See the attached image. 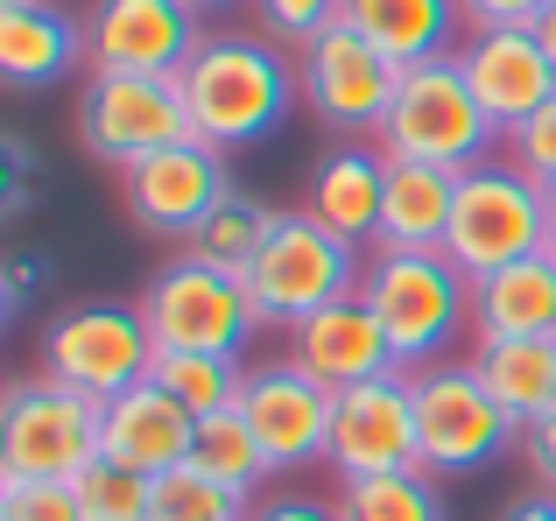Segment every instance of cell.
Wrapping results in <instances>:
<instances>
[{
  "instance_id": "1",
  "label": "cell",
  "mask_w": 556,
  "mask_h": 521,
  "mask_svg": "<svg viewBox=\"0 0 556 521\" xmlns=\"http://www.w3.org/2000/svg\"><path fill=\"white\" fill-rule=\"evenodd\" d=\"M190 135L218 155H247L282 135V120L303 106L296 56L268 42L261 28H204V42L177 71Z\"/></svg>"
},
{
  "instance_id": "2",
  "label": "cell",
  "mask_w": 556,
  "mask_h": 521,
  "mask_svg": "<svg viewBox=\"0 0 556 521\" xmlns=\"http://www.w3.org/2000/svg\"><path fill=\"white\" fill-rule=\"evenodd\" d=\"M359 303L380 317L402 373L430 367V359H451V345L472 339V275H465L444 247H430V254L367 247Z\"/></svg>"
},
{
  "instance_id": "3",
  "label": "cell",
  "mask_w": 556,
  "mask_h": 521,
  "mask_svg": "<svg viewBox=\"0 0 556 521\" xmlns=\"http://www.w3.org/2000/svg\"><path fill=\"white\" fill-rule=\"evenodd\" d=\"M408 395H416V466L430 480H472L493 458L521 452V423L486 395L472 353L416 367L408 373Z\"/></svg>"
},
{
  "instance_id": "4",
  "label": "cell",
  "mask_w": 556,
  "mask_h": 521,
  "mask_svg": "<svg viewBox=\"0 0 556 521\" xmlns=\"http://www.w3.org/2000/svg\"><path fill=\"white\" fill-rule=\"evenodd\" d=\"M501 127L486 120V106L472 99L458 56H430V64H408L394 85V106L380 120L374 149L388 163H430V169H472L486 155H501Z\"/></svg>"
},
{
  "instance_id": "5",
  "label": "cell",
  "mask_w": 556,
  "mask_h": 521,
  "mask_svg": "<svg viewBox=\"0 0 556 521\" xmlns=\"http://www.w3.org/2000/svg\"><path fill=\"white\" fill-rule=\"evenodd\" d=\"M359 268H367V254L345 247L339 233H325V226L311 219V212H282L275 219V233L261 240V254L247 260V296H254V317L268 331H289L303 325L311 310H325V303L339 296H359Z\"/></svg>"
},
{
  "instance_id": "6",
  "label": "cell",
  "mask_w": 556,
  "mask_h": 521,
  "mask_svg": "<svg viewBox=\"0 0 556 521\" xmlns=\"http://www.w3.org/2000/svg\"><path fill=\"white\" fill-rule=\"evenodd\" d=\"M549 212H543V183L529 169H515L507 155H486L458 177V205H451V233L444 254L458 260L465 275H493L515 268V260L549 254Z\"/></svg>"
},
{
  "instance_id": "7",
  "label": "cell",
  "mask_w": 556,
  "mask_h": 521,
  "mask_svg": "<svg viewBox=\"0 0 556 521\" xmlns=\"http://www.w3.org/2000/svg\"><path fill=\"white\" fill-rule=\"evenodd\" d=\"M141 325H149L155 353H247L261 317L232 268L177 247L141 289Z\"/></svg>"
},
{
  "instance_id": "8",
  "label": "cell",
  "mask_w": 556,
  "mask_h": 521,
  "mask_svg": "<svg viewBox=\"0 0 556 521\" xmlns=\"http://www.w3.org/2000/svg\"><path fill=\"white\" fill-rule=\"evenodd\" d=\"M99 423H106V402L50 373L14 381L0 402V480H78L99 458Z\"/></svg>"
},
{
  "instance_id": "9",
  "label": "cell",
  "mask_w": 556,
  "mask_h": 521,
  "mask_svg": "<svg viewBox=\"0 0 556 521\" xmlns=\"http://www.w3.org/2000/svg\"><path fill=\"white\" fill-rule=\"evenodd\" d=\"M36 359L50 381L78 387L92 402L127 395L135 381H149L155 367V339L141 325V303H71L42 325Z\"/></svg>"
},
{
  "instance_id": "10",
  "label": "cell",
  "mask_w": 556,
  "mask_h": 521,
  "mask_svg": "<svg viewBox=\"0 0 556 521\" xmlns=\"http://www.w3.org/2000/svg\"><path fill=\"white\" fill-rule=\"evenodd\" d=\"M78 141L92 163H106L121 177L127 163L155 149L190 141V113H184V85L177 78H149V71H85L78 85Z\"/></svg>"
},
{
  "instance_id": "11",
  "label": "cell",
  "mask_w": 556,
  "mask_h": 521,
  "mask_svg": "<svg viewBox=\"0 0 556 521\" xmlns=\"http://www.w3.org/2000/svg\"><path fill=\"white\" fill-rule=\"evenodd\" d=\"M296 85H303V113H317V127L339 141H374L380 120L394 106V85H402V64L380 56L353 22L325 28L317 42L296 50Z\"/></svg>"
},
{
  "instance_id": "12",
  "label": "cell",
  "mask_w": 556,
  "mask_h": 521,
  "mask_svg": "<svg viewBox=\"0 0 556 521\" xmlns=\"http://www.w3.org/2000/svg\"><path fill=\"white\" fill-rule=\"evenodd\" d=\"M226 163H232V155L204 149L198 135L177 141V149H155V155H141V163H127L121 169L127 219H135L149 240H177V247H190V233L204 226V212L232 191Z\"/></svg>"
},
{
  "instance_id": "13",
  "label": "cell",
  "mask_w": 556,
  "mask_h": 521,
  "mask_svg": "<svg viewBox=\"0 0 556 521\" xmlns=\"http://www.w3.org/2000/svg\"><path fill=\"white\" fill-rule=\"evenodd\" d=\"M240 416L254 423V437H261V452H268L275 472L325 466V444H331V387L311 381V373H303L289 353L247 359Z\"/></svg>"
},
{
  "instance_id": "14",
  "label": "cell",
  "mask_w": 556,
  "mask_h": 521,
  "mask_svg": "<svg viewBox=\"0 0 556 521\" xmlns=\"http://www.w3.org/2000/svg\"><path fill=\"white\" fill-rule=\"evenodd\" d=\"M325 466L339 472V486L416 466V395H408V373H380V381H359V387L331 395Z\"/></svg>"
},
{
  "instance_id": "15",
  "label": "cell",
  "mask_w": 556,
  "mask_h": 521,
  "mask_svg": "<svg viewBox=\"0 0 556 521\" xmlns=\"http://www.w3.org/2000/svg\"><path fill=\"white\" fill-rule=\"evenodd\" d=\"M198 42H204V14L190 0H92L85 8V56H92V71L177 78Z\"/></svg>"
},
{
  "instance_id": "16",
  "label": "cell",
  "mask_w": 556,
  "mask_h": 521,
  "mask_svg": "<svg viewBox=\"0 0 556 521\" xmlns=\"http://www.w3.org/2000/svg\"><path fill=\"white\" fill-rule=\"evenodd\" d=\"M451 56H458L472 99L486 106V120L501 135H515L529 113H543L556 99V64L535 28H465V42Z\"/></svg>"
},
{
  "instance_id": "17",
  "label": "cell",
  "mask_w": 556,
  "mask_h": 521,
  "mask_svg": "<svg viewBox=\"0 0 556 521\" xmlns=\"http://www.w3.org/2000/svg\"><path fill=\"white\" fill-rule=\"evenodd\" d=\"M282 339H289L282 353L296 359L311 381H325L331 395H339V387H359V381H380V373H402L380 317L359 296H339V303H325V310H311L303 325H289Z\"/></svg>"
},
{
  "instance_id": "18",
  "label": "cell",
  "mask_w": 556,
  "mask_h": 521,
  "mask_svg": "<svg viewBox=\"0 0 556 521\" xmlns=\"http://www.w3.org/2000/svg\"><path fill=\"white\" fill-rule=\"evenodd\" d=\"M190 444H198V416H190L169 387L135 381L127 395L106 402V423H99V458H113V466L163 480V472L190 466Z\"/></svg>"
},
{
  "instance_id": "19",
  "label": "cell",
  "mask_w": 556,
  "mask_h": 521,
  "mask_svg": "<svg viewBox=\"0 0 556 521\" xmlns=\"http://www.w3.org/2000/svg\"><path fill=\"white\" fill-rule=\"evenodd\" d=\"M380 198H388V155H380L374 141H339V149H325L317 169H311V183H303V212L359 254H367L374 233H380Z\"/></svg>"
},
{
  "instance_id": "20",
  "label": "cell",
  "mask_w": 556,
  "mask_h": 521,
  "mask_svg": "<svg viewBox=\"0 0 556 521\" xmlns=\"http://www.w3.org/2000/svg\"><path fill=\"white\" fill-rule=\"evenodd\" d=\"M85 14L36 0V8H0V78L14 92H50L64 78H85Z\"/></svg>"
},
{
  "instance_id": "21",
  "label": "cell",
  "mask_w": 556,
  "mask_h": 521,
  "mask_svg": "<svg viewBox=\"0 0 556 521\" xmlns=\"http://www.w3.org/2000/svg\"><path fill=\"white\" fill-rule=\"evenodd\" d=\"M493 339H556V260H515L472 282V345Z\"/></svg>"
},
{
  "instance_id": "22",
  "label": "cell",
  "mask_w": 556,
  "mask_h": 521,
  "mask_svg": "<svg viewBox=\"0 0 556 521\" xmlns=\"http://www.w3.org/2000/svg\"><path fill=\"white\" fill-rule=\"evenodd\" d=\"M345 22L374 42L394 64H430V56H451L465 42V14L458 0H345Z\"/></svg>"
},
{
  "instance_id": "23",
  "label": "cell",
  "mask_w": 556,
  "mask_h": 521,
  "mask_svg": "<svg viewBox=\"0 0 556 521\" xmlns=\"http://www.w3.org/2000/svg\"><path fill=\"white\" fill-rule=\"evenodd\" d=\"M465 169H430V163H388V198H380V233L374 247H408L430 254L451 233V205H458Z\"/></svg>"
},
{
  "instance_id": "24",
  "label": "cell",
  "mask_w": 556,
  "mask_h": 521,
  "mask_svg": "<svg viewBox=\"0 0 556 521\" xmlns=\"http://www.w3.org/2000/svg\"><path fill=\"white\" fill-rule=\"evenodd\" d=\"M472 367L486 381V395L515 416L521 430L556 416V339H493L472 345Z\"/></svg>"
},
{
  "instance_id": "25",
  "label": "cell",
  "mask_w": 556,
  "mask_h": 521,
  "mask_svg": "<svg viewBox=\"0 0 556 521\" xmlns=\"http://www.w3.org/2000/svg\"><path fill=\"white\" fill-rule=\"evenodd\" d=\"M190 466L212 472L218 486H232L240 500H254L261 486L275 480L268 452H261L254 423H247L240 409H218V416H198V444H190Z\"/></svg>"
},
{
  "instance_id": "26",
  "label": "cell",
  "mask_w": 556,
  "mask_h": 521,
  "mask_svg": "<svg viewBox=\"0 0 556 521\" xmlns=\"http://www.w3.org/2000/svg\"><path fill=\"white\" fill-rule=\"evenodd\" d=\"M339 514L345 521H451L444 514V480H430L422 466L345 480L339 486Z\"/></svg>"
},
{
  "instance_id": "27",
  "label": "cell",
  "mask_w": 556,
  "mask_h": 521,
  "mask_svg": "<svg viewBox=\"0 0 556 521\" xmlns=\"http://www.w3.org/2000/svg\"><path fill=\"white\" fill-rule=\"evenodd\" d=\"M275 219H282V212H275L268 198H254L247 183H232V191L204 212V226L190 233V254H204V260H218V268L247 275V260L261 254V240L275 233Z\"/></svg>"
},
{
  "instance_id": "28",
  "label": "cell",
  "mask_w": 556,
  "mask_h": 521,
  "mask_svg": "<svg viewBox=\"0 0 556 521\" xmlns=\"http://www.w3.org/2000/svg\"><path fill=\"white\" fill-rule=\"evenodd\" d=\"M149 381L169 387L190 416H218V409H240L247 359L240 353H155Z\"/></svg>"
},
{
  "instance_id": "29",
  "label": "cell",
  "mask_w": 556,
  "mask_h": 521,
  "mask_svg": "<svg viewBox=\"0 0 556 521\" xmlns=\"http://www.w3.org/2000/svg\"><path fill=\"white\" fill-rule=\"evenodd\" d=\"M149 521H254V500H240L232 486H218L212 472L177 466L155 480V508Z\"/></svg>"
},
{
  "instance_id": "30",
  "label": "cell",
  "mask_w": 556,
  "mask_h": 521,
  "mask_svg": "<svg viewBox=\"0 0 556 521\" xmlns=\"http://www.w3.org/2000/svg\"><path fill=\"white\" fill-rule=\"evenodd\" d=\"M71 486H78L85 521H149V508H155V480L149 472L113 466V458H92Z\"/></svg>"
},
{
  "instance_id": "31",
  "label": "cell",
  "mask_w": 556,
  "mask_h": 521,
  "mask_svg": "<svg viewBox=\"0 0 556 521\" xmlns=\"http://www.w3.org/2000/svg\"><path fill=\"white\" fill-rule=\"evenodd\" d=\"M254 8V28L268 42H282L289 56L303 50V42H317L325 28H339L345 22V0H247Z\"/></svg>"
},
{
  "instance_id": "32",
  "label": "cell",
  "mask_w": 556,
  "mask_h": 521,
  "mask_svg": "<svg viewBox=\"0 0 556 521\" xmlns=\"http://www.w3.org/2000/svg\"><path fill=\"white\" fill-rule=\"evenodd\" d=\"M0 521H85L71 480H0Z\"/></svg>"
},
{
  "instance_id": "33",
  "label": "cell",
  "mask_w": 556,
  "mask_h": 521,
  "mask_svg": "<svg viewBox=\"0 0 556 521\" xmlns=\"http://www.w3.org/2000/svg\"><path fill=\"white\" fill-rule=\"evenodd\" d=\"M501 155H507L515 169H529L535 183H556V99H549L543 113H529V120H521L515 135L501 141Z\"/></svg>"
},
{
  "instance_id": "34",
  "label": "cell",
  "mask_w": 556,
  "mask_h": 521,
  "mask_svg": "<svg viewBox=\"0 0 556 521\" xmlns=\"http://www.w3.org/2000/svg\"><path fill=\"white\" fill-rule=\"evenodd\" d=\"M543 8H549V0H458L465 28H535Z\"/></svg>"
},
{
  "instance_id": "35",
  "label": "cell",
  "mask_w": 556,
  "mask_h": 521,
  "mask_svg": "<svg viewBox=\"0 0 556 521\" xmlns=\"http://www.w3.org/2000/svg\"><path fill=\"white\" fill-rule=\"evenodd\" d=\"M521 466H529V480L543 486V494H556V416L521 430Z\"/></svg>"
},
{
  "instance_id": "36",
  "label": "cell",
  "mask_w": 556,
  "mask_h": 521,
  "mask_svg": "<svg viewBox=\"0 0 556 521\" xmlns=\"http://www.w3.org/2000/svg\"><path fill=\"white\" fill-rule=\"evenodd\" d=\"M254 521H345V514H339V500L282 494V500H254Z\"/></svg>"
},
{
  "instance_id": "37",
  "label": "cell",
  "mask_w": 556,
  "mask_h": 521,
  "mask_svg": "<svg viewBox=\"0 0 556 521\" xmlns=\"http://www.w3.org/2000/svg\"><path fill=\"white\" fill-rule=\"evenodd\" d=\"M28 289H36V260H14V268H8V289H0V317H14V310H22V296H28Z\"/></svg>"
},
{
  "instance_id": "38",
  "label": "cell",
  "mask_w": 556,
  "mask_h": 521,
  "mask_svg": "<svg viewBox=\"0 0 556 521\" xmlns=\"http://www.w3.org/2000/svg\"><path fill=\"white\" fill-rule=\"evenodd\" d=\"M501 521H556V494H543V486H535V494L507 500V514H501Z\"/></svg>"
},
{
  "instance_id": "39",
  "label": "cell",
  "mask_w": 556,
  "mask_h": 521,
  "mask_svg": "<svg viewBox=\"0 0 556 521\" xmlns=\"http://www.w3.org/2000/svg\"><path fill=\"white\" fill-rule=\"evenodd\" d=\"M535 36H543V50H549V64H556V0L535 14Z\"/></svg>"
},
{
  "instance_id": "40",
  "label": "cell",
  "mask_w": 556,
  "mask_h": 521,
  "mask_svg": "<svg viewBox=\"0 0 556 521\" xmlns=\"http://www.w3.org/2000/svg\"><path fill=\"white\" fill-rule=\"evenodd\" d=\"M198 14H218V8H247V0H190Z\"/></svg>"
},
{
  "instance_id": "41",
  "label": "cell",
  "mask_w": 556,
  "mask_h": 521,
  "mask_svg": "<svg viewBox=\"0 0 556 521\" xmlns=\"http://www.w3.org/2000/svg\"><path fill=\"white\" fill-rule=\"evenodd\" d=\"M543 212H549V233H556V183H543Z\"/></svg>"
},
{
  "instance_id": "42",
  "label": "cell",
  "mask_w": 556,
  "mask_h": 521,
  "mask_svg": "<svg viewBox=\"0 0 556 521\" xmlns=\"http://www.w3.org/2000/svg\"><path fill=\"white\" fill-rule=\"evenodd\" d=\"M0 8H36V0H0Z\"/></svg>"
},
{
  "instance_id": "43",
  "label": "cell",
  "mask_w": 556,
  "mask_h": 521,
  "mask_svg": "<svg viewBox=\"0 0 556 521\" xmlns=\"http://www.w3.org/2000/svg\"><path fill=\"white\" fill-rule=\"evenodd\" d=\"M549 260H556V240H549Z\"/></svg>"
}]
</instances>
